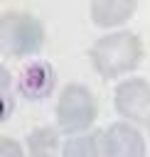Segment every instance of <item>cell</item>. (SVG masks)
<instances>
[{
    "label": "cell",
    "instance_id": "6da1fadb",
    "mask_svg": "<svg viewBox=\"0 0 150 157\" xmlns=\"http://www.w3.org/2000/svg\"><path fill=\"white\" fill-rule=\"evenodd\" d=\"M89 59L98 76L103 78H118L128 71H133L143 59V42L135 32L120 29L111 32L106 37H98L91 49Z\"/></svg>",
    "mask_w": 150,
    "mask_h": 157
},
{
    "label": "cell",
    "instance_id": "7a4b0ae2",
    "mask_svg": "<svg viewBox=\"0 0 150 157\" xmlns=\"http://www.w3.org/2000/svg\"><path fill=\"white\" fill-rule=\"evenodd\" d=\"M44 25L25 10H7L0 15V49L5 56H30L44 47Z\"/></svg>",
    "mask_w": 150,
    "mask_h": 157
},
{
    "label": "cell",
    "instance_id": "3957f363",
    "mask_svg": "<svg viewBox=\"0 0 150 157\" xmlns=\"http://www.w3.org/2000/svg\"><path fill=\"white\" fill-rule=\"evenodd\" d=\"M57 125L66 135H81L86 132L96 120V98L93 93L81 83H66L57 101Z\"/></svg>",
    "mask_w": 150,
    "mask_h": 157
},
{
    "label": "cell",
    "instance_id": "277c9868",
    "mask_svg": "<svg viewBox=\"0 0 150 157\" xmlns=\"http://www.w3.org/2000/svg\"><path fill=\"white\" fill-rule=\"evenodd\" d=\"M113 105L120 118L150 125V83L140 76L120 81L113 91Z\"/></svg>",
    "mask_w": 150,
    "mask_h": 157
},
{
    "label": "cell",
    "instance_id": "5b68a950",
    "mask_svg": "<svg viewBox=\"0 0 150 157\" xmlns=\"http://www.w3.org/2000/svg\"><path fill=\"white\" fill-rule=\"evenodd\" d=\"M57 86V71L49 61H27L17 74V93L25 101H44Z\"/></svg>",
    "mask_w": 150,
    "mask_h": 157
},
{
    "label": "cell",
    "instance_id": "8992f818",
    "mask_svg": "<svg viewBox=\"0 0 150 157\" xmlns=\"http://www.w3.org/2000/svg\"><path fill=\"white\" fill-rule=\"evenodd\" d=\"M103 157H145V140L128 120L111 123L103 130Z\"/></svg>",
    "mask_w": 150,
    "mask_h": 157
},
{
    "label": "cell",
    "instance_id": "52a82bcc",
    "mask_svg": "<svg viewBox=\"0 0 150 157\" xmlns=\"http://www.w3.org/2000/svg\"><path fill=\"white\" fill-rule=\"evenodd\" d=\"M135 0H93L89 5V15L96 27H118L128 22L135 15Z\"/></svg>",
    "mask_w": 150,
    "mask_h": 157
},
{
    "label": "cell",
    "instance_id": "ba28073f",
    "mask_svg": "<svg viewBox=\"0 0 150 157\" xmlns=\"http://www.w3.org/2000/svg\"><path fill=\"white\" fill-rule=\"evenodd\" d=\"M27 152L30 157H64V150L59 145V130L49 125L34 128L27 135Z\"/></svg>",
    "mask_w": 150,
    "mask_h": 157
},
{
    "label": "cell",
    "instance_id": "9c48e42d",
    "mask_svg": "<svg viewBox=\"0 0 150 157\" xmlns=\"http://www.w3.org/2000/svg\"><path fill=\"white\" fill-rule=\"evenodd\" d=\"M64 157H103V130H91L66 137L61 145Z\"/></svg>",
    "mask_w": 150,
    "mask_h": 157
},
{
    "label": "cell",
    "instance_id": "30bf717a",
    "mask_svg": "<svg viewBox=\"0 0 150 157\" xmlns=\"http://www.w3.org/2000/svg\"><path fill=\"white\" fill-rule=\"evenodd\" d=\"M0 120L5 123L12 115L15 108V93H12V76L7 71V66H0Z\"/></svg>",
    "mask_w": 150,
    "mask_h": 157
},
{
    "label": "cell",
    "instance_id": "8fae6325",
    "mask_svg": "<svg viewBox=\"0 0 150 157\" xmlns=\"http://www.w3.org/2000/svg\"><path fill=\"white\" fill-rule=\"evenodd\" d=\"M0 157H25V152H22V147H20L17 140L2 135L0 137Z\"/></svg>",
    "mask_w": 150,
    "mask_h": 157
},
{
    "label": "cell",
    "instance_id": "7c38bea8",
    "mask_svg": "<svg viewBox=\"0 0 150 157\" xmlns=\"http://www.w3.org/2000/svg\"><path fill=\"white\" fill-rule=\"evenodd\" d=\"M148 135H150V125H148Z\"/></svg>",
    "mask_w": 150,
    "mask_h": 157
}]
</instances>
